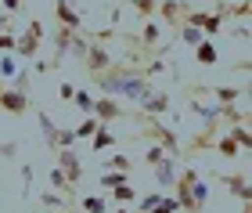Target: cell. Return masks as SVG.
Segmentation results:
<instances>
[{
	"mask_svg": "<svg viewBox=\"0 0 252 213\" xmlns=\"http://www.w3.org/2000/svg\"><path fill=\"white\" fill-rule=\"evenodd\" d=\"M90 80H94V87H97L101 94H112V98H126V102H133V105H141L144 98L155 91L152 76H148L144 69H137V65H116V62H112L108 69L94 72Z\"/></svg>",
	"mask_w": 252,
	"mask_h": 213,
	"instance_id": "cell-1",
	"label": "cell"
},
{
	"mask_svg": "<svg viewBox=\"0 0 252 213\" xmlns=\"http://www.w3.org/2000/svg\"><path fill=\"white\" fill-rule=\"evenodd\" d=\"M123 181H130V174H119V170H105V174L97 177V188H101V192H112V188H116V184H123Z\"/></svg>",
	"mask_w": 252,
	"mask_h": 213,
	"instance_id": "cell-26",
	"label": "cell"
},
{
	"mask_svg": "<svg viewBox=\"0 0 252 213\" xmlns=\"http://www.w3.org/2000/svg\"><path fill=\"white\" fill-rule=\"evenodd\" d=\"M72 33H76V29H68V26H58V29H54V58H51V65H58L65 54H68V40H72Z\"/></svg>",
	"mask_w": 252,
	"mask_h": 213,
	"instance_id": "cell-16",
	"label": "cell"
},
{
	"mask_svg": "<svg viewBox=\"0 0 252 213\" xmlns=\"http://www.w3.org/2000/svg\"><path fill=\"white\" fill-rule=\"evenodd\" d=\"M152 174H155V188H158V192H169L173 181H177V159H173V155H162V159L152 166Z\"/></svg>",
	"mask_w": 252,
	"mask_h": 213,
	"instance_id": "cell-9",
	"label": "cell"
},
{
	"mask_svg": "<svg viewBox=\"0 0 252 213\" xmlns=\"http://www.w3.org/2000/svg\"><path fill=\"white\" fill-rule=\"evenodd\" d=\"M191 4H188V0H158V4H155V11H158V18H162L166 22V26H180V15H184V11H188Z\"/></svg>",
	"mask_w": 252,
	"mask_h": 213,
	"instance_id": "cell-12",
	"label": "cell"
},
{
	"mask_svg": "<svg viewBox=\"0 0 252 213\" xmlns=\"http://www.w3.org/2000/svg\"><path fill=\"white\" fill-rule=\"evenodd\" d=\"M191 199H194V210H205V203H209V184L202 181V177H194V184H191Z\"/></svg>",
	"mask_w": 252,
	"mask_h": 213,
	"instance_id": "cell-24",
	"label": "cell"
},
{
	"mask_svg": "<svg viewBox=\"0 0 252 213\" xmlns=\"http://www.w3.org/2000/svg\"><path fill=\"white\" fill-rule=\"evenodd\" d=\"M112 144H116V134H112V127H108V123H97L94 138H90V148H94V152H108Z\"/></svg>",
	"mask_w": 252,
	"mask_h": 213,
	"instance_id": "cell-17",
	"label": "cell"
},
{
	"mask_svg": "<svg viewBox=\"0 0 252 213\" xmlns=\"http://www.w3.org/2000/svg\"><path fill=\"white\" fill-rule=\"evenodd\" d=\"M54 166L68 177V184H79L83 181V159H79V152L76 148H58V155H54Z\"/></svg>",
	"mask_w": 252,
	"mask_h": 213,
	"instance_id": "cell-6",
	"label": "cell"
},
{
	"mask_svg": "<svg viewBox=\"0 0 252 213\" xmlns=\"http://www.w3.org/2000/svg\"><path fill=\"white\" fill-rule=\"evenodd\" d=\"M119 116H126V108L119 105V98H112V94L94 98V119L97 123H112V119H119Z\"/></svg>",
	"mask_w": 252,
	"mask_h": 213,
	"instance_id": "cell-10",
	"label": "cell"
},
{
	"mask_svg": "<svg viewBox=\"0 0 252 213\" xmlns=\"http://www.w3.org/2000/svg\"><path fill=\"white\" fill-rule=\"evenodd\" d=\"M94 130H97V119H94V116H87L83 123H79V127H72L76 141H90V138H94Z\"/></svg>",
	"mask_w": 252,
	"mask_h": 213,
	"instance_id": "cell-32",
	"label": "cell"
},
{
	"mask_svg": "<svg viewBox=\"0 0 252 213\" xmlns=\"http://www.w3.org/2000/svg\"><path fill=\"white\" fill-rule=\"evenodd\" d=\"M32 195V166L26 163L22 166V199H29Z\"/></svg>",
	"mask_w": 252,
	"mask_h": 213,
	"instance_id": "cell-38",
	"label": "cell"
},
{
	"mask_svg": "<svg viewBox=\"0 0 252 213\" xmlns=\"http://www.w3.org/2000/svg\"><path fill=\"white\" fill-rule=\"evenodd\" d=\"M216 181H220L231 195H238L242 203H252V184H249L245 174H223V177H216Z\"/></svg>",
	"mask_w": 252,
	"mask_h": 213,
	"instance_id": "cell-11",
	"label": "cell"
},
{
	"mask_svg": "<svg viewBox=\"0 0 252 213\" xmlns=\"http://www.w3.org/2000/svg\"><path fill=\"white\" fill-rule=\"evenodd\" d=\"M72 94H76L72 83H58V98H62V102H72Z\"/></svg>",
	"mask_w": 252,
	"mask_h": 213,
	"instance_id": "cell-43",
	"label": "cell"
},
{
	"mask_svg": "<svg viewBox=\"0 0 252 213\" xmlns=\"http://www.w3.org/2000/svg\"><path fill=\"white\" fill-rule=\"evenodd\" d=\"M40 47H43V22H40V18H32L29 26L18 33V40H15V54H18V62H36Z\"/></svg>",
	"mask_w": 252,
	"mask_h": 213,
	"instance_id": "cell-2",
	"label": "cell"
},
{
	"mask_svg": "<svg viewBox=\"0 0 252 213\" xmlns=\"http://www.w3.org/2000/svg\"><path fill=\"white\" fill-rule=\"evenodd\" d=\"M105 170H119V174H130L133 170V159L123 152H112V159H105Z\"/></svg>",
	"mask_w": 252,
	"mask_h": 213,
	"instance_id": "cell-28",
	"label": "cell"
},
{
	"mask_svg": "<svg viewBox=\"0 0 252 213\" xmlns=\"http://www.w3.org/2000/svg\"><path fill=\"white\" fill-rule=\"evenodd\" d=\"M11 80H15V91H32V69H29V65H18V72L15 76H11Z\"/></svg>",
	"mask_w": 252,
	"mask_h": 213,
	"instance_id": "cell-30",
	"label": "cell"
},
{
	"mask_svg": "<svg viewBox=\"0 0 252 213\" xmlns=\"http://www.w3.org/2000/svg\"><path fill=\"white\" fill-rule=\"evenodd\" d=\"M15 72H18V54L4 51V54H0V80H11Z\"/></svg>",
	"mask_w": 252,
	"mask_h": 213,
	"instance_id": "cell-27",
	"label": "cell"
},
{
	"mask_svg": "<svg viewBox=\"0 0 252 213\" xmlns=\"http://www.w3.org/2000/svg\"><path fill=\"white\" fill-rule=\"evenodd\" d=\"M79 206H83V213H108L112 210V203L105 195H83V203H79Z\"/></svg>",
	"mask_w": 252,
	"mask_h": 213,
	"instance_id": "cell-25",
	"label": "cell"
},
{
	"mask_svg": "<svg viewBox=\"0 0 252 213\" xmlns=\"http://www.w3.org/2000/svg\"><path fill=\"white\" fill-rule=\"evenodd\" d=\"M162 155H169V152L162 148V144H152V148H148V152H144V163H148V166H155L158 159H162Z\"/></svg>",
	"mask_w": 252,
	"mask_h": 213,
	"instance_id": "cell-39",
	"label": "cell"
},
{
	"mask_svg": "<svg viewBox=\"0 0 252 213\" xmlns=\"http://www.w3.org/2000/svg\"><path fill=\"white\" fill-rule=\"evenodd\" d=\"M133 213H148V210H133Z\"/></svg>",
	"mask_w": 252,
	"mask_h": 213,
	"instance_id": "cell-46",
	"label": "cell"
},
{
	"mask_svg": "<svg viewBox=\"0 0 252 213\" xmlns=\"http://www.w3.org/2000/svg\"><path fill=\"white\" fill-rule=\"evenodd\" d=\"M47 181H51V188H54L58 195H68V199H76V188L68 184V177L58 170V166H51V177H47Z\"/></svg>",
	"mask_w": 252,
	"mask_h": 213,
	"instance_id": "cell-20",
	"label": "cell"
},
{
	"mask_svg": "<svg viewBox=\"0 0 252 213\" xmlns=\"http://www.w3.org/2000/svg\"><path fill=\"white\" fill-rule=\"evenodd\" d=\"M155 47H158V22L148 18L141 29V51H155Z\"/></svg>",
	"mask_w": 252,
	"mask_h": 213,
	"instance_id": "cell-21",
	"label": "cell"
},
{
	"mask_svg": "<svg viewBox=\"0 0 252 213\" xmlns=\"http://www.w3.org/2000/svg\"><path fill=\"white\" fill-rule=\"evenodd\" d=\"M72 144H76V134L68 127H58V134H54V152L58 148H72Z\"/></svg>",
	"mask_w": 252,
	"mask_h": 213,
	"instance_id": "cell-36",
	"label": "cell"
},
{
	"mask_svg": "<svg viewBox=\"0 0 252 213\" xmlns=\"http://www.w3.org/2000/svg\"><path fill=\"white\" fill-rule=\"evenodd\" d=\"M148 213H180V206H177V199H173V195H166V192H162V195H158V203L148 210Z\"/></svg>",
	"mask_w": 252,
	"mask_h": 213,
	"instance_id": "cell-34",
	"label": "cell"
},
{
	"mask_svg": "<svg viewBox=\"0 0 252 213\" xmlns=\"http://www.w3.org/2000/svg\"><path fill=\"white\" fill-rule=\"evenodd\" d=\"M223 11L216 7V11H194L188 7L184 15H180V26H194V29H202L205 36H220V29H223Z\"/></svg>",
	"mask_w": 252,
	"mask_h": 213,
	"instance_id": "cell-3",
	"label": "cell"
},
{
	"mask_svg": "<svg viewBox=\"0 0 252 213\" xmlns=\"http://www.w3.org/2000/svg\"><path fill=\"white\" fill-rule=\"evenodd\" d=\"M158 195H162L158 188H155V192H148V195H141V203H137V210H152V206L158 203Z\"/></svg>",
	"mask_w": 252,
	"mask_h": 213,
	"instance_id": "cell-40",
	"label": "cell"
},
{
	"mask_svg": "<svg viewBox=\"0 0 252 213\" xmlns=\"http://www.w3.org/2000/svg\"><path fill=\"white\" fill-rule=\"evenodd\" d=\"M0 4H4L7 15H18V11H22V0H0Z\"/></svg>",
	"mask_w": 252,
	"mask_h": 213,
	"instance_id": "cell-44",
	"label": "cell"
},
{
	"mask_svg": "<svg viewBox=\"0 0 252 213\" xmlns=\"http://www.w3.org/2000/svg\"><path fill=\"white\" fill-rule=\"evenodd\" d=\"M137 112H144V116H162V112H169V94L155 87V91L148 94L141 105H137Z\"/></svg>",
	"mask_w": 252,
	"mask_h": 213,
	"instance_id": "cell-14",
	"label": "cell"
},
{
	"mask_svg": "<svg viewBox=\"0 0 252 213\" xmlns=\"http://www.w3.org/2000/svg\"><path fill=\"white\" fill-rule=\"evenodd\" d=\"M112 203H116V206H133V203H137V192L123 181V184L112 188Z\"/></svg>",
	"mask_w": 252,
	"mask_h": 213,
	"instance_id": "cell-23",
	"label": "cell"
},
{
	"mask_svg": "<svg viewBox=\"0 0 252 213\" xmlns=\"http://www.w3.org/2000/svg\"><path fill=\"white\" fill-rule=\"evenodd\" d=\"M79 62H83V69H87L90 76H94V72H101V69H108V65H112V51H108L101 40H90Z\"/></svg>",
	"mask_w": 252,
	"mask_h": 213,
	"instance_id": "cell-7",
	"label": "cell"
},
{
	"mask_svg": "<svg viewBox=\"0 0 252 213\" xmlns=\"http://www.w3.org/2000/svg\"><path fill=\"white\" fill-rule=\"evenodd\" d=\"M36 123H40V134H43V141H47V148L54 152V134H58V123H54L43 108H36Z\"/></svg>",
	"mask_w": 252,
	"mask_h": 213,
	"instance_id": "cell-19",
	"label": "cell"
},
{
	"mask_svg": "<svg viewBox=\"0 0 252 213\" xmlns=\"http://www.w3.org/2000/svg\"><path fill=\"white\" fill-rule=\"evenodd\" d=\"M15 152H18V141H0V155L4 159H15Z\"/></svg>",
	"mask_w": 252,
	"mask_h": 213,
	"instance_id": "cell-42",
	"label": "cell"
},
{
	"mask_svg": "<svg viewBox=\"0 0 252 213\" xmlns=\"http://www.w3.org/2000/svg\"><path fill=\"white\" fill-rule=\"evenodd\" d=\"M108 213H133L130 206H119V210H108Z\"/></svg>",
	"mask_w": 252,
	"mask_h": 213,
	"instance_id": "cell-45",
	"label": "cell"
},
{
	"mask_svg": "<svg viewBox=\"0 0 252 213\" xmlns=\"http://www.w3.org/2000/svg\"><path fill=\"white\" fill-rule=\"evenodd\" d=\"M144 123H148V134H152V138L158 141V144H162V148L169 152V155H173V159H177V155H184V152H180V141H177V134L173 130H169V127H162V123H158V116H144Z\"/></svg>",
	"mask_w": 252,
	"mask_h": 213,
	"instance_id": "cell-8",
	"label": "cell"
},
{
	"mask_svg": "<svg viewBox=\"0 0 252 213\" xmlns=\"http://www.w3.org/2000/svg\"><path fill=\"white\" fill-rule=\"evenodd\" d=\"M177 36L184 40L188 47H194V43H198V40L205 36V33H202V29H194V26H177Z\"/></svg>",
	"mask_w": 252,
	"mask_h": 213,
	"instance_id": "cell-35",
	"label": "cell"
},
{
	"mask_svg": "<svg viewBox=\"0 0 252 213\" xmlns=\"http://www.w3.org/2000/svg\"><path fill=\"white\" fill-rule=\"evenodd\" d=\"M54 18L58 26H68V29H83V15L72 7V0H54Z\"/></svg>",
	"mask_w": 252,
	"mask_h": 213,
	"instance_id": "cell-13",
	"label": "cell"
},
{
	"mask_svg": "<svg viewBox=\"0 0 252 213\" xmlns=\"http://www.w3.org/2000/svg\"><path fill=\"white\" fill-rule=\"evenodd\" d=\"M155 4H158V0H130V7L137 11V18H141V22L155 18Z\"/></svg>",
	"mask_w": 252,
	"mask_h": 213,
	"instance_id": "cell-31",
	"label": "cell"
},
{
	"mask_svg": "<svg viewBox=\"0 0 252 213\" xmlns=\"http://www.w3.org/2000/svg\"><path fill=\"white\" fill-rule=\"evenodd\" d=\"M72 105H76L79 112H83V116H94V94H90V91H79V87H76Z\"/></svg>",
	"mask_w": 252,
	"mask_h": 213,
	"instance_id": "cell-29",
	"label": "cell"
},
{
	"mask_svg": "<svg viewBox=\"0 0 252 213\" xmlns=\"http://www.w3.org/2000/svg\"><path fill=\"white\" fill-rule=\"evenodd\" d=\"M231 138L238 141V148H242V152H249L252 138H249V127H245V123H231Z\"/></svg>",
	"mask_w": 252,
	"mask_h": 213,
	"instance_id": "cell-33",
	"label": "cell"
},
{
	"mask_svg": "<svg viewBox=\"0 0 252 213\" xmlns=\"http://www.w3.org/2000/svg\"><path fill=\"white\" fill-rule=\"evenodd\" d=\"M205 94H213V102H216V105H238L245 91H238V87H209Z\"/></svg>",
	"mask_w": 252,
	"mask_h": 213,
	"instance_id": "cell-18",
	"label": "cell"
},
{
	"mask_svg": "<svg viewBox=\"0 0 252 213\" xmlns=\"http://www.w3.org/2000/svg\"><path fill=\"white\" fill-rule=\"evenodd\" d=\"M62 199H65V195H58V192L51 188V192H43V195H40V206H43V210H51V206H54V210H62Z\"/></svg>",
	"mask_w": 252,
	"mask_h": 213,
	"instance_id": "cell-37",
	"label": "cell"
},
{
	"mask_svg": "<svg viewBox=\"0 0 252 213\" xmlns=\"http://www.w3.org/2000/svg\"><path fill=\"white\" fill-rule=\"evenodd\" d=\"M213 148H216V155H223V159H238V155H242V148H238V141L231 138V134H223Z\"/></svg>",
	"mask_w": 252,
	"mask_h": 213,
	"instance_id": "cell-22",
	"label": "cell"
},
{
	"mask_svg": "<svg viewBox=\"0 0 252 213\" xmlns=\"http://www.w3.org/2000/svg\"><path fill=\"white\" fill-rule=\"evenodd\" d=\"M194 177H198V170H194V166H184V170H177L173 199H177L180 213H198V210H194V199H191V184H194Z\"/></svg>",
	"mask_w": 252,
	"mask_h": 213,
	"instance_id": "cell-4",
	"label": "cell"
},
{
	"mask_svg": "<svg viewBox=\"0 0 252 213\" xmlns=\"http://www.w3.org/2000/svg\"><path fill=\"white\" fill-rule=\"evenodd\" d=\"M15 33H0V54H4V51H15Z\"/></svg>",
	"mask_w": 252,
	"mask_h": 213,
	"instance_id": "cell-41",
	"label": "cell"
},
{
	"mask_svg": "<svg viewBox=\"0 0 252 213\" xmlns=\"http://www.w3.org/2000/svg\"><path fill=\"white\" fill-rule=\"evenodd\" d=\"M194 62L205 65V69H213V65L220 62V47L213 43V36H202L198 43H194Z\"/></svg>",
	"mask_w": 252,
	"mask_h": 213,
	"instance_id": "cell-15",
	"label": "cell"
},
{
	"mask_svg": "<svg viewBox=\"0 0 252 213\" xmlns=\"http://www.w3.org/2000/svg\"><path fill=\"white\" fill-rule=\"evenodd\" d=\"M29 108H36L32 105V94L4 87V80H0V112H7V116H26Z\"/></svg>",
	"mask_w": 252,
	"mask_h": 213,
	"instance_id": "cell-5",
	"label": "cell"
}]
</instances>
